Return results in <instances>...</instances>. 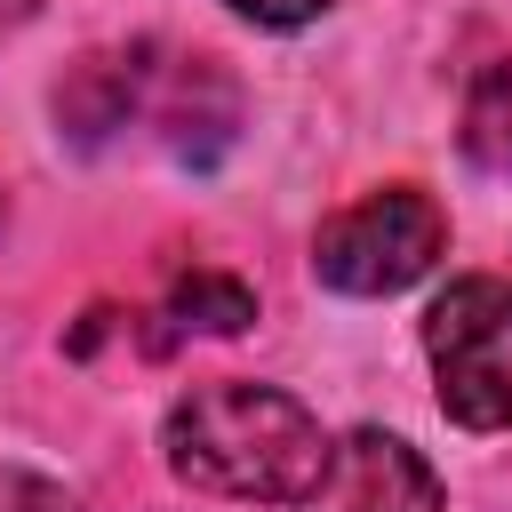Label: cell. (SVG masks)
Here are the masks:
<instances>
[{
	"mask_svg": "<svg viewBox=\"0 0 512 512\" xmlns=\"http://www.w3.org/2000/svg\"><path fill=\"white\" fill-rule=\"evenodd\" d=\"M224 8H240V16H256V24H304V16H320L328 0H224Z\"/></svg>",
	"mask_w": 512,
	"mask_h": 512,
	"instance_id": "obj_6",
	"label": "cell"
},
{
	"mask_svg": "<svg viewBox=\"0 0 512 512\" xmlns=\"http://www.w3.org/2000/svg\"><path fill=\"white\" fill-rule=\"evenodd\" d=\"M424 352L440 376V408L464 432H512V280H448L424 312Z\"/></svg>",
	"mask_w": 512,
	"mask_h": 512,
	"instance_id": "obj_2",
	"label": "cell"
},
{
	"mask_svg": "<svg viewBox=\"0 0 512 512\" xmlns=\"http://www.w3.org/2000/svg\"><path fill=\"white\" fill-rule=\"evenodd\" d=\"M168 472L200 496L224 504H320L328 472H336V440L320 432V416L272 384H200L168 408L160 424Z\"/></svg>",
	"mask_w": 512,
	"mask_h": 512,
	"instance_id": "obj_1",
	"label": "cell"
},
{
	"mask_svg": "<svg viewBox=\"0 0 512 512\" xmlns=\"http://www.w3.org/2000/svg\"><path fill=\"white\" fill-rule=\"evenodd\" d=\"M320 504H336V512H440V472L392 432H352L336 448Z\"/></svg>",
	"mask_w": 512,
	"mask_h": 512,
	"instance_id": "obj_4",
	"label": "cell"
},
{
	"mask_svg": "<svg viewBox=\"0 0 512 512\" xmlns=\"http://www.w3.org/2000/svg\"><path fill=\"white\" fill-rule=\"evenodd\" d=\"M24 16H32V0H0V32H8V24H24Z\"/></svg>",
	"mask_w": 512,
	"mask_h": 512,
	"instance_id": "obj_7",
	"label": "cell"
},
{
	"mask_svg": "<svg viewBox=\"0 0 512 512\" xmlns=\"http://www.w3.org/2000/svg\"><path fill=\"white\" fill-rule=\"evenodd\" d=\"M448 248V216L432 192L416 184H392V192H368L352 208H336L320 232H312V272L336 288V296H400L408 280H424Z\"/></svg>",
	"mask_w": 512,
	"mask_h": 512,
	"instance_id": "obj_3",
	"label": "cell"
},
{
	"mask_svg": "<svg viewBox=\"0 0 512 512\" xmlns=\"http://www.w3.org/2000/svg\"><path fill=\"white\" fill-rule=\"evenodd\" d=\"M464 152L480 176L512 184V56H496L464 96Z\"/></svg>",
	"mask_w": 512,
	"mask_h": 512,
	"instance_id": "obj_5",
	"label": "cell"
}]
</instances>
